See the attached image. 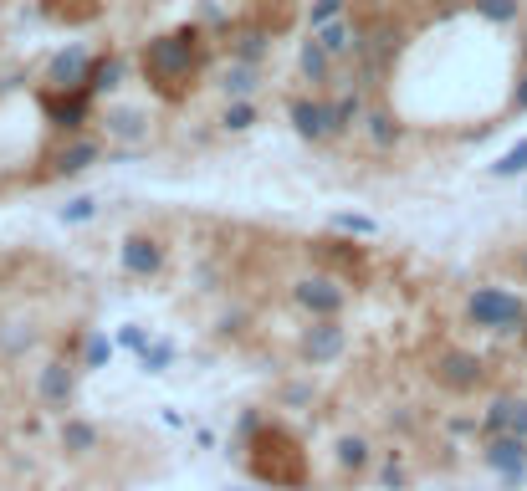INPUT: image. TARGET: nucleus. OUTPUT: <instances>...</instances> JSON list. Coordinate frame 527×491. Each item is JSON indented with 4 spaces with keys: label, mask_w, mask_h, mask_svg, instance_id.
<instances>
[]
</instances>
